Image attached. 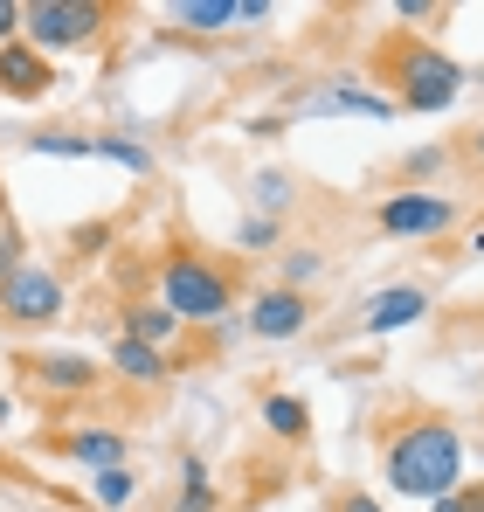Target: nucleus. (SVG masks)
<instances>
[{
    "mask_svg": "<svg viewBox=\"0 0 484 512\" xmlns=\"http://www.w3.org/2000/svg\"><path fill=\"white\" fill-rule=\"evenodd\" d=\"M464 153H471V160H478V167H484V125H478V132H471V139H464Z\"/></svg>",
    "mask_w": 484,
    "mask_h": 512,
    "instance_id": "obj_32",
    "label": "nucleus"
},
{
    "mask_svg": "<svg viewBox=\"0 0 484 512\" xmlns=\"http://www.w3.org/2000/svg\"><path fill=\"white\" fill-rule=\"evenodd\" d=\"M249 201H256V215H270V222H277V215L291 208V173L263 167L256 180H249Z\"/></svg>",
    "mask_w": 484,
    "mask_h": 512,
    "instance_id": "obj_20",
    "label": "nucleus"
},
{
    "mask_svg": "<svg viewBox=\"0 0 484 512\" xmlns=\"http://www.w3.org/2000/svg\"><path fill=\"white\" fill-rule=\"evenodd\" d=\"M49 84H56V63L49 56H35L28 42H0V97L35 104V97H49Z\"/></svg>",
    "mask_w": 484,
    "mask_h": 512,
    "instance_id": "obj_11",
    "label": "nucleus"
},
{
    "mask_svg": "<svg viewBox=\"0 0 484 512\" xmlns=\"http://www.w3.org/2000/svg\"><path fill=\"white\" fill-rule=\"evenodd\" d=\"M325 277V256L319 250H291L284 256V291H305V284H319Z\"/></svg>",
    "mask_w": 484,
    "mask_h": 512,
    "instance_id": "obj_23",
    "label": "nucleus"
},
{
    "mask_svg": "<svg viewBox=\"0 0 484 512\" xmlns=\"http://www.w3.org/2000/svg\"><path fill=\"white\" fill-rule=\"evenodd\" d=\"M21 388H35L42 402H83L104 388V360L90 353H21Z\"/></svg>",
    "mask_w": 484,
    "mask_h": 512,
    "instance_id": "obj_7",
    "label": "nucleus"
},
{
    "mask_svg": "<svg viewBox=\"0 0 484 512\" xmlns=\"http://www.w3.org/2000/svg\"><path fill=\"white\" fill-rule=\"evenodd\" d=\"M173 21L187 35H222V28H236V0H180Z\"/></svg>",
    "mask_w": 484,
    "mask_h": 512,
    "instance_id": "obj_18",
    "label": "nucleus"
},
{
    "mask_svg": "<svg viewBox=\"0 0 484 512\" xmlns=\"http://www.w3.org/2000/svg\"><path fill=\"white\" fill-rule=\"evenodd\" d=\"M173 512H222V492H215V485H180Z\"/></svg>",
    "mask_w": 484,
    "mask_h": 512,
    "instance_id": "obj_25",
    "label": "nucleus"
},
{
    "mask_svg": "<svg viewBox=\"0 0 484 512\" xmlns=\"http://www.w3.org/2000/svg\"><path fill=\"white\" fill-rule=\"evenodd\" d=\"M332 512H388V506H381V499H367V492H339Z\"/></svg>",
    "mask_w": 484,
    "mask_h": 512,
    "instance_id": "obj_30",
    "label": "nucleus"
},
{
    "mask_svg": "<svg viewBox=\"0 0 484 512\" xmlns=\"http://www.w3.org/2000/svg\"><path fill=\"white\" fill-rule=\"evenodd\" d=\"M104 243H111V222H83V229H70V250L77 256H104Z\"/></svg>",
    "mask_w": 484,
    "mask_h": 512,
    "instance_id": "obj_26",
    "label": "nucleus"
},
{
    "mask_svg": "<svg viewBox=\"0 0 484 512\" xmlns=\"http://www.w3.org/2000/svg\"><path fill=\"white\" fill-rule=\"evenodd\" d=\"M291 111L298 118H395V97H381L374 84H353V77H332V84H319V90H298L291 97Z\"/></svg>",
    "mask_w": 484,
    "mask_h": 512,
    "instance_id": "obj_8",
    "label": "nucleus"
},
{
    "mask_svg": "<svg viewBox=\"0 0 484 512\" xmlns=\"http://www.w3.org/2000/svg\"><path fill=\"white\" fill-rule=\"evenodd\" d=\"M90 499H97L104 512L132 506V499H139V471H132V464H111V471H90Z\"/></svg>",
    "mask_w": 484,
    "mask_h": 512,
    "instance_id": "obj_19",
    "label": "nucleus"
},
{
    "mask_svg": "<svg viewBox=\"0 0 484 512\" xmlns=\"http://www.w3.org/2000/svg\"><path fill=\"white\" fill-rule=\"evenodd\" d=\"M443 160H450L443 146H415V153L395 160V180H402V187H422V180H436V173H443Z\"/></svg>",
    "mask_w": 484,
    "mask_h": 512,
    "instance_id": "obj_21",
    "label": "nucleus"
},
{
    "mask_svg": "<svg viewBox=\"0 0 484 512\" xmlns=\"http://www.w3.org/2000/svg\"><path fill=\"white\" fill-rule=\"evenodd\" d=\"M242 298V270L229 256H208L201 243H173L160 256V305L180 326H222Z\"/></svg>",
    "mask_w": 484,
    "mask_h": 512,
    "instance_id": "obj_2",
    "label": "nucleus"
},
{
    "mask_svg": "<svg viewBox=\"0 0 484 512\" xmlns=\"http://www.w3.org/2000/svg\"><path fill=\"white\" fill-rule=\"evenodd\" d=\"M97 160H111V167H125L132 180H153V146L146 139H118V132H97Z\"/></svg>",
    "mask_w": 484,
    "mask_h": 512,
    "instance_id": "obj_17",
    "label": "nucleus"
},
{
    "mask_svg": "<svg viewBox=\"0 0 484 512\" xmlns=\"http://www.w3.org/2000/svg\"><path fill=\"white\" fill-rule=\"evenodd\" d=\"M374 77L395 84V111H450L464 97V63H450L436 42H422L415 28H395L374 49Z\"/></svg>",
    "mask_w": 484,
    "mask_h": 512,
    "instance_id": "obj_3",
    "label": "nucleus"
},
{
    "mask_svg": "<svg viewBox=\"0 0 484 512\" xmlns=\"http://www.w3.org/2000/svg\"><path fill=\"white\" fill-rule=\"evenodd\" d=\"M49 450L56 457H70L83 471H111V464H132V436L111 423H83V429H63V436H49Z\"/></svg>",
    "mask_w": 484,
    "mask_h": 512,
    "instance_id": "obj_10",
    "label": "nucleus"
},
{
    "mask_svg": "<svg viewBox=\"0 0 484 512\" xmlns=\"http://www.w3.org/2000/svg\"><path fill=\"white\" fill-rule=\"evenodd\" d=\"M0 42H21V0H0Z\"/></svg>",
    "mask_w": 484,
    "mask_h": 512,
    "instance_id": "obj_29",
    "label": "nucleus"
},
{
    "mask_svg": "<svg viewBox=\"0 0 484 512\" xmlns=\"http://www.w3.org/2000/svg\"><path fill=\"white\" fill-rule=\"evenodd\" d=\"M277 236H284V222H270V215H242L236 222V250H249V256L277 250Z\"/></svg>",
    "mask_w": 484,
    "mask_h": 512,
    "instance_id": "obj_22",
    "label": "nucleus"
},
{
    "mask_svg": "<svg viewBox=\"0 0 484 512\" xmlns=\"http://www.w3.org/2000/svg\"><path fill=\"white\" fill-rule=\"evenodd\" d=\"M443 7L436 0H395V21H436Z\"/></svg>",
    "mask_w": 484,
    "mask_h": 512,
    "instance_id": "obj_28",
    "label": "nucleus"
},
{
    "mask_svg": "<svg viewBox=\"0 0 484 512\" xmlns=\"http://www.w3.org/2000/svg\"><path fill=\"white\" fill-rule=\"evenodd\" d=\"M422 312H429V291H422V284H388L381 298H367V333L381 340V333L422 326Z\"/></svg>",
    "mask_w": 484,
    "mask_h": 512,
    "instance_id": "obj_13",
    "label": "nucleus"
},
{
    "mask_svg": "<svg viewBox=\"0 0 484 512\" xmlns=\"http://www.w3.org/2000/svg\"><path fill=\"white\" fill-rule=\"evenodd\" d=\"M381 478L395 499L415 506H436L464 485V443L443 416H402V423H381Z\"/></svg>",
    "mask_w": 484,
    "mask_h": 512,
    "instance_id": "obj_1",
    "label": "nucleus"
},
{
    "mask_svg": "<svg viewBox=\"0 0 484 512\" xmlns=\"http://www.w3.org/2000/svg\"><path fill=\"white\" fill-rule=\"evenodd\" d=\"M7 416H14V402H7V395H0V423H7Z\"/></svg>",
    "mask_w": 484,
    "mask_h": 512,
    "instance_id": "obj_33",
    "label": "nucleus"
},
{
    "mask_svg": "<svg viewBox=\"0 0 484 512\" xmlns=\"http://www.w3.org/2000/svg\"><path fill=\"white\" fill-rule=\"evenodd\" d=\"M180 485H208V464L201 457H180Z\"/></svg>",
    "mask_w": 484,
    "mask_h": 512,
    "instance_id": "obj_31",
    "label": "nucleus"
},
{
    "mask_svg": "<svg viewBox=\"0 0 484 512\" xmlns=\"http://www.w3.org/2000/svg\"><path fill=\"white\" fill-rule=\"evenodd\" d=\"M63 305H70V298H63V277H56L49 263H35V256L0 284V326H7V333H42V326L63 319Z\"/></svg>",
    "mask_w": 484,
    "mask_h": 512,
    "instance_id": "obj_5",
    "label": "nucleus"
},
{
    "mask_svg": "<svg viewBox=\"0 0 484 512\" xmlns=\"http://www.w3.org/2000/svg\"><path fill=\"white\" fill-rule=\"evenodd\" d=\"M111 21H118L111 0H35V7H21V42L35 56H63V49L104 42Z\"/></svg>",
    "mask_w": 484,
    "mask_h": 512,
    "instance_id": "obj_4",
    "label": "nucleus"
},
{
    "mask_svg": "<svg viewBox=\"0 0 484 512\" xmlns=\"http://www.w3.org/2000/svg\"><path fill=\"white\" fill-rule=\"evenodd\" d=\"M429 512H484V485H457L450 499H436Z\"/></svg>",
    "mask_w": 484,
    "mask_h": 512,
    "instance_id": "obj_27",
    "label": "nucleus"
},
{
    "mask_svg": "<svg viewBox=\"0 0 484 512\" xmlns=\"http://www.w3.org/2000/svg\"><path fill=\"white\" fill-rule=\"evenodd\" d=\"M28 153H49V160H97V132L49 125V132H28Z\"/></svg>",
    "mask_w": 484,
    "mask_h": 512,
    "instance_id": "obj_16",
    "label": "nucleus"
},
{
    "mask_svg": "<svg viewBox=\"0 0 484 512\" xmlns=\"http://www.w3.org/2000/svg\"><path fill=\"white\" fill-rule=\"evenodd\" d=\"M21 263H28V243H21V229H14V222L0 215V284H7V277H14Z\"/></svg>",
    "mask_w": 484,
    "mask_h": 512,
    "instance_id": "obj_24",
    "label": "nucleus"
},
{
    "mask_svg": "<svg viewBox=\"0 0 484 512\" xmlns=\"http://www.w3.org/2000/svg\"><path fill=\"white\" fill-rule=\"evenodd\" d=\"M118 340H139V346H160V353H180L187 346V326L166 312L160 298H132L118 312Z\"/></svg>",
    "mask_w": 484,
    "mask_h": 512,
    "instance_id": "obj_12",
    "label": "nucleus"
},
{
    "mask_svg": "<svg viewBox=\"0 0 484 512\" xmlns=\"http://www.w3.org/2000/svg\"><path fill=\"white\" fill-rule=\"evenodd\" d=\"M256 423L270 429L277 443H312V402L291 395V388H270V395L256 402Z\"/></svg>",
    "mask_w": 484,
    "mask_h": 512,
    "instance_id": "obj_15",
    "label": "nucleus"
},
{
    "mask_svg": "<svg viewBox=\"0 0 484 512\" xmlns=\"http://www.w3.org/2000/svg\"><path fill=\"white\" fill-rule=\"evenodd\" d=\"M457 201L450 194H429V187H395V194H381V208H374V229L381 236H395V243H436V236H450L457 229Z\"/></svg>",
    "mask_w": 484,
    "mask_h": 512,
    "instance_id": "obj_6",
    "label": "nucleus"
},
{
    "mask_svg": "<svg viewBox=\"0 0 484 512\" xmlns=\"http://www.w3.org/2000/svg\"><path fill=\"white\" fill-rule=\"evenodd\" d=\"M305 326H312V291H284V284L256 291L249 312H242V333L249 340H298Z\"/></svg>",
    "mask_w": 484,
    "mask_h": 512,
    "instance_id": "obj_9",
    "label": "nucleus"
},
{
    "mask_svg": "<svg viewBox=\"0 0 484 512\" xmlns=\"http://www.w3.org/2000/svg\"><path fill=\"white\" fill-rule=\"evenodd\" d=\"M118 381H132V388H166L173 381V353L160 346H139V340H111V360H104Z\"/></svg>",
    "mask_w": 484,
    "mask_h": 512,
    "instance_id": "obj_14",
    "label": "nucleus"
}]
</instances>
